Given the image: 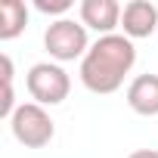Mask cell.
I'll use <instances>...</instances> for the list:
<instances>
[{
  "label": "cell",
  "mask_w": 158,
  "mask_h": 158,
  "mask_svg": "<svg viewBox=\"0 0 158 158\" xmlns=\"http://www.w3.org/2000/svg\"><path fill=\"white\" fill-rule=\"evenodd\" d=\"M25 84H28V93L37 106H59L68 99V90H71V77L62 65L56 62H37L28 68L25 74Z\"/></svg>",
  "instance_id": "7a4b0ae2"
},
{
  "label": "cell",
  "mask_w": 158,
  "mask_h": 158,
  "mask_svg": "<svg viewBox=\"0 0 158 158\" xmlns=\"http://www.w3.org/2000/svg\"><path fill=\"white\" fill-rule=\"evenodd\" d=\"M10 127H13V136L25 146V149H44L50 146V139L56 136V124L50 118V112L37 102H22L13 118H10Z\"/></svg>",
  "instance_id": "3957f363"
},
{
  "label": "cell",
  "mask_w": 158,
  "mask_h": 158,
  "mask_svg": "<svg viewBox=\"0 0 158 158\" xmlns=\"http://www.w3.org/2000/svg\"><path fill=\"white\" fill-rule=\"evenodd\" d=\"M127 106L143 118L158 115V74H136L133 77L127 87Z\"/></svg>",
  "instance_id": "52a82bcc"
},
{
  "label": "cell",
  "mask_w": 158,
  "mask_h": 158,
  "mask_svg": "<svg viewBox=\"0 0 158 158\" xmlns=\"http://www.w3.org/2000/svg\"><path fill=\"white\" fill-rule=\"evenodd\" d=\"M44 47L56 62H74L84 59L87 50L93 47L87 40V28L74 19H56L47 31H44Z\"/></svg>",
  "instance_id": "277c9868"
},
{
  "label": "cell",
  "mask_w": 158,
  "mask_h": 158,
  "mask_svg": "<svg viewBox=\"0 0 158 158\" xmlns=\"http://www.w3.org/2000/svg\"><path fill=\"white\" fill-rule=\"evenodd\" d=\"M28 25V6L22 0H0V40H13Z\"/></svg>",
  "instance_id": "ba28073f"
},
{
  "label": "cell",
  "mask_w": 158,
  "mask_h": 158,
  "mask_svg": "<svg viewBox=\"0 0 158 158\" xmlns=\"http://www.w3.org/2000/svg\"><path fill=\"white\" fill-rule=\"evenodd\" d=\"M127 158H158V149H136V152H130Z\"/></svg>",
  "instance_id": "30bf717a"
},
{
  "label": "cell",
  "mask_w": 158,
  "mask_h": 158,
  "mask_svg": "<svg viewBox=\"0 0 158 158\" xmlns=\"http://www.w3.org/2000/svg\"><path fill=\"white\" fill-rule=\"evenodd\" d=\"M121 28H124V37L130 40L152 37V31L158 28V6L152 0H130L121 13Z\"/></svg>",
  "instance_id": "8992f818"
},
{
  "label": "cell",
  "mask_w": 158,
  "mask_h": 158,
  "mask_svg": "<svg viewBox=\"0 0 158 158\" xmlns=\"http://www.w3.org/2000/svg\"><path fill=\"white\" fill-rule=\"evenodd\" d=\"M133 62H136L133 40L124 37V34H106L87 50L77 74H81V84L90 93L106 96V93H115L124 84V77L130 74Z\"/></svg>",
  "instance_id": "6da1fadb"
},
{
  "label": "cell",
  "mask_w": 158,
  "mask_h": 158,
  "mask_svg": "<svg viewBox=\"0 0 158 158\" xmlns=\"http://www.w3.org/2000/svg\"><path fill=\"white\" fill-rule=\"evenodd\" d=\"M74 3L71 0H34V10H40V13H47V16H62V13H68Z\"/></svg>",
  "instance_id": "9c48e42d"
},
{
  "label": "cell",
  "mask_w": 158,
  "mask_h": 158,
  "mask_svg": "<svg viewBox=\"0 0 158 158\" xmlns=\"http://www.w3.org/2000/svg\"><path fill=\"white\" fill-rule=\"evenodd\" d=\"M77 13H81L84 28H93V31H99V37H106V34H115L124 10L118 0H81Z\"/></svg>",
  "instance_id": "5b68a950"
}]
</instances>
